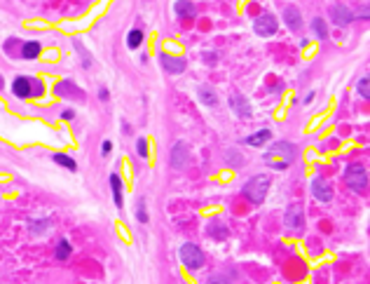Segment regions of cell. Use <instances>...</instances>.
<instances>
[{
  "label": "cell",
  "instance_id": "7402d4cb",
  "mask_svg": "<svg viewBox=\"0 0 370 284\" xmlns=\"http://www.w3.org/2000/svg\"><path fill=\"white\" fill-rule=\"evenodd\" d=\"M40 54V42H24L21 45V56L24 59H35V56Z\"/></svg>",
  "mask_w": 370,
  "mask_h": 284
},
{
  "label": "cell",
  "instance_id": "ac0fdd59",
  "mask_svg": "<svg viewBox=\"0 0 370 284\" xmlns=\"http://www.w3.org/2000/svg\"><path fill=\"white\" fill-rule=\"evenodd\" d=\"M206 232H209L211 237H216V240H227V235H230V230L225 228L220 221H213L211 226L206 228Z\"/></svg>",
  "mask_w": 370,
  "mask_h": 284
},
{
  "label": "cell",
  "instance_id": "2e32d148",
  "mask_svg": "<svg viewBox=\"0 0 370 284\" xmlns=\"http://www.w3.org/2000/svg\"><path fill=\"white\" fill-rule=\"evenodd\" d=\"M173 12L178 14L181 19H190V17H195V5H192L190 0H176Z\"/></svg>",
  "mask_w": 370,
  "mask_h": 284
},
{
  "label": "cell",
  "instance_id": "f546056e",
  "mask_svg": "<svg viewBox=\"0 0 370 284\" xmlns=\"http://www.w3.org/2000/svg\"><path fill=\"white\" fill-rule=\"evenodd\" d=\"M136 214H138V221H141V223H148V214H146V200H143V197H141V200H138V212H136Z\"/></svg>",
  "mask_w": 370,
  "mask_h": 284
},
{
  "label": "cell",
  "instance_id": "e575fe53",
  "mask_svg": "<svg viewBox=\"0 0 370 284\" xmlns=\"http://www.w3.org/2000/svg\"><path fill=\"white\" fill-rule=\"evenodd\" d=\"M202 59H204V61H216V54H204Z\"/></svg>",
  "mask_w": 370,
  "mask_h": 284
},
{
  "label": "cell",
  "instance_id": "ffe728a7",
  "mask_svg": "<svg viewBox=\"0 0 370 284\" xmlns=\"http://www.w3.org/2000/svg\"><path fill=\"white\" fill-rule=\"evenodd\" d=\"M141 42H143V31H141V28H132L129 36H127V47H129V50H138Z\"/></svg>",
  "mask_w": 370,
  "mask_h": 284
},
{
  "label": "cell",
  "instance_id": "277c9868",
  "mask_svg": "<svg viewBox=\"0 0 370 284\" xmlns=\"http://www.w3.org/2000/svg\"><path fill=\"white\" fill-rule=\"evenodd\" d=\"M344 181H347V186L354 193H363L368 188V172H366V167L363 164H352L347 169V174H344Z\"/></svg>",
  "mask_w": 370,
  "mask_h": 284
},
{
  "label": "cell",
  "instance_id": "d590c367",
  "mask_svg": "<svg viewBox=\"0 0 370 284\" xmlns=\"http://www.w3.org/2000/svg\"><path fill=\"white\" fill-rule=\"evenodd\" d=\"M99 96H101V101H106V99H108V89H101V94H99Z\"/></svg>",
  "mask_w": 370,
  "mask_h": 284
},
{
  "label": "cell",
  "instance_id": "1f68e13d",
  "mask_svg": "<svg viewBox=\"0 0 370 284\" xmlns=\"http://www.w3.org/2000/svg\"><path fill=\"white\" fill-rule=\"evenodd\" d=\"M45 228H47V223H45V221H40V223H38V221H33V223H31V230H33V232H38V230L42 232Z\"/></svg>",
  "mask_w": 370,
  "mask_h": 284
},
{
  "label": "cell",
  "instance_id": "836d02e7",
  "mask_svg": "<svg viewBox=\"0 0 370 284\" xmlns=\"http://www.w3.org/2000/svg\"><path fill=\"white\" fill-rule=\"evenodd\" d=\"M61 118H64V120H73V118H75V113H73V110H64V113H61Z\"/></svg>",
  "mask_w": 370,
  "mask_h": 284
},
{
  "label": "cell",
  "instance_id": "9c48e42d",
  "mask_svg": "<svg viewBox=\"0 0 370 284\" xmlns=\"http://www.w3.org/2000/svg\"><path fill=\"white\" fill-rule=\"evenodd\" d=\"M312 195L317 197L319 202H331L333 200V188L326 178H314L312 181Z\"/></svg>",
  "mask_w": 370,
  "mask_h": 284
},
{
  "label": "cell",
  "instance_id": "7c38bea8",
  "mask_svg": "<svg viewBox=\"0 0 370 284\" xmlns=\"http://www.w3.org/2000/svg\"><path fill=\"white\" fill-rule=\"evenodd\" d=\"M159 64L164 66L167 73H173V75H178V73L185 71V59H176V56H169V54H159Z\"/></svg>",
  "mask_w": 370,
  "mask_h": 284
},
{
  "label": "cell",
  "instance_id": "83f0119b",
  "mask_svg": "<svg viewBox=\"0 0 370 284\" xmlns=\"http://www.w3.org/2000/svg\"><path fill=\"white\" fill-rule=\"evenodd\" d=\"M204 284H232V282H230V280H227L225 275H220V272H216V275H211V277H209V280H206V282H204Z\"/></svg>",
  "mask_w": 370,
  "mask_h": 284
},
{
  "label": "cell",
  "instance_id": "e0dca14e",
  "mask_svg": "<svg viewBox=\"0 0 370 284\" xmlns=\"http://www.w3.org/2000/svg\"><path fill=\"white\" fill-rule=\"evenodd\" d=\"M269 129H260V132H255V134L251 136H246V143L249 146H255V148H260V146H265L267 141H269Z\"/></svg>",
  "mask_w": 370,
  "mask_h": 284
},
{
  "label": "cell",
  "instance_id": "8fae6325",
  "mask_svg": "<svg viewBox=\"0 0 370 284\" xmlns=\"http://www.w3.org/2000/svg\"><path fill=\"white\" fill-rule=\"evenodd\" d=\"M230 104H232V110L237 113L239 118H249V115H251V106H249V99H246L244 94L235 92V94L230 96Z\"/></svg>",
  "mask_w": 370,
  "mask_h": 284
},
{
  "label": "cell",
  "instance_id": "52a82bcc",
  "mask_svg": "<svg viewBox=\"0 0 370 284\" xmlns=\"http://www.w3.org/2000/svg\"><path fill=\"white\" fill-rule=\"evenodd\" d=\"M284 21H286V26L291 28L293 33H300V31H303V12H300L295 5H286V7H284Z\"/></svg>",
  "mask_w": 370,
  "mask_h": 284
},
{
  "label": "cell",
  "instance_id": "603a6c76",
  "mask_svg": "<svg viewBox=\"0 0 370 284\" xmlns=\"http://www.w3.org/2000/svg\"><path fill=\"white\" fill-rule=\"evenodd\" d=\"M197 94H199V99H202L204 106H216V104H218V96L213 94L211 89H206V87H199Z\"/></svg>",
  "mask_w": 370,
  "mask_h": 284
},
{
  "label": "cell",
  "instance_id": "3957f363",
  "mask_svg": "<svg viewBox=\"0 0 370 284\" xmlns=\"http://www.w3.org/2000/svg\"><path fill=\"white\" fill-rule=\"evenodd\" d=\"M178 256H181V263H183L187 270H199L204 266V254L197 244L185 242L181 249H178Z\"/></svg>",
  "mask_w": 370,
  "mask_h": 284
},
{
  "label": "cell",
  "instance_id": "8992f818",
  "mask_svg": "<svg viewBox=\"0 0 370 284\" xmlns=\"http://www.w3.org/2000/svg\"><path fill=\"white\" fill-rule=\"evenodd\" d=\"M304 223V212H303V204L300 202H293L288 204L286 214H284V226L288 230H300Z\"/></svg>",
  "mask_w": 370,
  "mask_h": 284
},
{
  "label": "cell",
  "instance_id": "cb8c5ba5",
  "mask_svg": "<svg viewBox=\"0 0 370 284\" xmlns=\"http://www.w3.org/2000/svg\"><path fill=\"white\" fill-rule=\"evenodd\" d=\"M225 160H227V164L232 167V169H239L241 167V155H239V150H235V148H230L227 153H225Z\"/></svg>",
  "mask_w": 370,
  "mask_h": 284
},
{
  "label": "cell",
  "instance_id": "484cf974",
  "mask_svg": "<svg viewBox=\"0 0 370 284\" xmlns=\"http://www.w3.org/2000/svg\"><path fill=\"white\" fill-rule=\"evenodd\" d=\"M73 45H75V50H78L80 54H82V66H84V68H89V54L84 52V47H82V42H80V40H73Z\"/></svg>",
  "mask_w": 370,
  "mask_h": 284
},
{
  "label": "cell",
  "instance_id": "d4e9b609",
  "mask_svg": "<svg viewBox=\"0 0 370 284\" xmlns=\"http://www.w3.org/2000/svg\"><path fill=\"white\" fill-rule=\"evenodd\" d=\"M70 251H73V249H70V242H68V240H59V244H56V258H59V261H66V258L70 256Z\"/></svg>",
  "mask_w": 370,
  "mask_h": 284
},
{
  "label": "cell",
  "instance_id": "6da1fadb",
  "mask_svg": "<svg viewBox=\"0 0 370 284\" xmlns=\"http://www.w3.org/2000/svg\"><path fill=\"white\" fill-rule=\"evenodd\" d=\"M263 160H265V164L272 167V169H286V167L295 160V148H293L288 141H277V143H272L269 148L265 150Z\"/></svg>",
  "mask_w": 370,
  "mask_h": 284
},
{
  "label": "cell",
  "instance_id": "f1b7e54d",
  "mask_svg": "<svg viewBox=\"0 0 370 284\" xmlns=\"http://www.w3.org/2000/svg\"><path fill=\"white\" fill-rule=\"evenodd\" d=\"M42 92H45V89H42V82L31 78V96H42Z\"/></svg>",
  "mask_w": 370,
  "mask_h": 284
},
{
  "label": "cell",
  "instance_id": "5bb4252c",
  "mask_svg": "<svg viewBox=\"0 0 370 284\" xmlns=\"http://www.w3.org/2000/svg\"><path fill=\"white\" fill-rule=\"evenodd\" d=\"M54 92H56V94H59V96H70V99H78V96H80V99H84V94L80 92V89H78V87H75V85H73V82H68V80L59 82Z\"/></svg>",
  "mask_w": 370,
  "mask_h": 284
},
{
  "label": "cell",
  "instance_id": "d6a6232c",
  "mask_svg": "<svg viewBox=\"0 0 370 284\" xmlns=\"http://www.w3.org/2000/svg\"><path fill=\"white\" fill-rule=\"evenodd\" d=\"M110 150H113V141H103V146H101V153H103V158L110 155Z\"/></svg>",
  "mask_w": 370,
  "mask_h": 284
},
{
  "label": "cell",
  "instance_id": "8d00e7d4",
  "mask_svg": "<svg viewBox=\"0 0 370 284\" xmlns=\"http://www.w3.org/2000/svg\"><path fill=\"white\" fill-rule=\"evenodd\" d=\"M2 87H5V82H2V78H0V89H2Z\"/></svg>",
  "mask_w": 370,
  "mask_h": 284
},
{
  "label": "cell",
  "instance_id": "d6986e66",
  "mask_svg": "<svg viewBox=\"0 0 370 284\" xmlns=\"http://www.w3.org/2000/svg\"><path fill=\"white\" fill-rule=\"evenodd\" d=\"M312 31H314V36L321 38V40L328 38V26H326V21H323L321 17H314V19H312Z\"/></svg>",
  "mask_w": 370,
  "mask_h": 284
},
{
  "label": "cell",
  "instance_id": "44dd1931",
  "mask_svg": "<svg viewBox=\"0 0 370 284\" xmlns=\"http://www.w3.org/2000/svg\"><path fill=\"white\" fill-rule=\"evenodd\" d=\"M52 160L56 164H61V167H66L68 172H78V164H75V160H73V158H68V155H64V153H54Z\"/></svg>",
  "mask_w": 370,
  "mask_h": 284
},
{
  "label": "cell",
  "instance_id": "ba28073f",
  "mask_svg": "<svg viewBox=\"0 0 370 284\" xmlns=\"http://www.w3.org/2000/svg\"><path fill=\"white\" fill-rule=\"evenodd\" d=\"M190 162V150L183 141H178L171 148V167L173 169H185V164Z\"/></svg>",
  "mask_w": 370,
  "mask_h": 284
},
{
  "label": "cell",
  "instance_id": "4316f807",
  "mask_svg": "<svg viewBox=\"0 0 370 284\" xmlns=\"http://www.w3.org/2000/svg\"><path fill=\"white\" fill-rule=\"evenodd\" d=\"M356 92L363 96V99H368V96H370V92H368V78H361V80H358Z\"/></svg>",
  "mask_w": 370,
  "mask_h": 284
},
{
  "label": "cell",
  "instance_id": "9a60e30c",
  "mask_svg": "<svg viewBox=\"0 0 370 284\" xmlns=\"http://www.w3.org/2000/svg\"><path fill=\"white\" fill-rule=\"evenodd\" d=\"M110 190H113V200L118 204V209H122L124 207V200H122V178L115 172L110 174Z\"/></svg>",
  "mask_w": 370,
  "mask_h": 284
},
{
  "label": "cell",
  "instance_id": "30bf717a",
  "mask_svg": "<svg viewBox=\"0 0 370 284\" xmlns=\"http://www.w3.org/2000/svg\"><path fill=\"white\" fill-rule=\"evenodd\" d=\"M331 19H333V24H337V26H347L352 19H354V14L349 12V7L347 5H333L331 7Z\"/></svg>",
  "mask_w": 370,
  "mask_h": 284
},
{
  "label": "cell",
  "instance_id": "4dcf8cb0",
  "mask_svg": "<svg viewBox=\"0 0 370 284\" xmlns=\"http://www.w3.org/2000/svg\"><path fill=\"white\" fill-rule=\"evenodd\" d=\"M136 150H138L141 158H148V141L146 139H138V141H136Z\"/></svg>",
  "mask_w": 370,
  "mask_h": 284
},
{
  "label": "cell",
  "instance_id": "4fadbf2b",
  "mask_svg": "<svg viewBox=\"0 0 370 284\" xmlns=\"http://www.w3.org/2000/svg\"><path fill=\"white\" fill-rule=\"evenodd\" d=\"M12 92H14V96H19V99H28V96H31V78H14Z\"/></svg>",
  "mask_w": 370,
  "mask_h": 284
},
{
  "label": "cell",
  "instance_id": "7a4b0ae2",
  "mask_svg": "<svg viewBox=\"0 0 370 284\" xmlns=\"http://www.w3.org/2000/svg\"><path fill=\"white\" fill-rule=\"evenodd\" d=\"M267 190H269V178L258 174L244 186V195H246V200H251L253 204H260L265 200V195H267Z\"/></svg>",
  "mask_w": 370,
  "mask_h": 284
},
{
  "label": "cell",
  "instance_id": "5b68a950",
  "mask_svg": "<svg viewBox=\"0 0 370 284\" xmlns=\"http://www.w3.org/2000/svg\"><path fill=\"white\" fill-rule=\"evenodd\" d=\"M253 31L260 36V38H272L279 31V21L274 14H260L255 21H253Z\"/></svg>",
  "mask_w": 370,
  "mask_h": 284
}]
</instances>
